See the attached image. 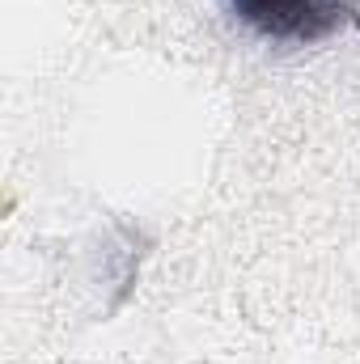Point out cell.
<instances>
[{"mask_svg":"<svg viewBox=\"0 0 360 364\" xmlns=\"http://www.w3.org/2000/svg\"><path fill=\"white\" fill-rule=\"evenodd\" d=\"M233 13L275 43H318L344 21V0H229Z\"/></svg>","mask_w":360,"mask_h":364,"instance_id":"obj_1","label":"cell"}]
</instances>
